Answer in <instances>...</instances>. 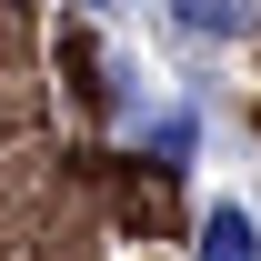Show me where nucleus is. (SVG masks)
<instances>
[{"instance_id":"f03ea898","label":"nucleus","mask_w":261,"mask_h":261,"mask_svg":"<svg viewBox=\"0 0 261 261\" xmlns=\"http://www.w3.org/2000/svg\"><path fill=\"white\" fill-rule=\"evenodd\" d=\"M201 261H261V231H251L241 201H221V211L201 221Z\"/></svg>"},{"instance_id":"f257e3e1","label":"nucleus","mask_w":261,"mask_h":261,"mask_svg":"<svg viewBox=\"0 0 261 261\" xmlns=\"http://www.w3.org/2000/svg\"><path fill=\"white\" fill-rule=\"evenodd\" d=\"M171 20H181L191 40H241L261 20V0H171Z\"/></svg>"}]
</instances>
